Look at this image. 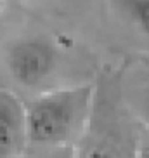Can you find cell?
I'll return each mask as SVG.
<instances>
[{
    "label": "cell",
    "mask_w": 149,
    "mask_h": 158,
    "mask_svg": "<svg viewBox=\"0 0 149 158\" xmlns=\"http://www.w3.org/2000/svg\"><path fill=\"white\" fill-rule=\"evenodd\" d=\"M28 141L26 104L12 90L0 87V158H18Z\"/></svg>",
    "instance_id": "cell-3"
},
{
    "label": "cell",
    "mask_w": 149,
    "mask_h": 158,
    "mask_svg": "<svg viewBox=\"0 0 149 158\" xmlns=\"http://www.w3.org/2000/svg\"><path fill=\"white\" fill-rule=\"evenodd\" d=\"M142 113H144V118H146V122L149 123V98L146 99V102H144V111H142Z\"/></svg>",
    "instance_id": "cell-8"
},
{
    "label": "cell",
    "mask_w": 149,
    "mask_h": 158,
    "mask_svg": "<svg viewBox=\"0 0 149 158\" xmlns=\"http://www.w3.org/2000/svg\"><path fill=\"white\" fill-rule=\"evenodd\" d=\"M47 158H74L73 146H62V148H54V153Z\"/></svg>",
    "instance_id": "cell-6"
},
{
    "label": "cell",
    "mask_w": 149,
    "mask_h": 158,
    "mask_svg": "<svg viewBox=\"0 0 149 158\" xmlns=\"http://www.w3.org/2000/svg\"><path fill=\"white\" fill-rule=\"evenodd\" d=\"M0 9H2V0H0Z\"/></svg>",
    "instance_id": "cell-9"
},
{
    "label": "cell",
    "mask_w": 149,
    "mask_h": 158,
    "mask_svg": "<svg viewBox=\"0 0 149 158\" xmlns=\"http://www.w3.org/2000/svg\"><path fill=\"white\" fill-rule=\"evenodd\" d=\"M118 12L149 42V0H115Z\"/></svg>",
    "instance_id": "cell-4"
},
{
    "label": "cell",
    "mask_w": 149,
    "mask_h": 158,
    "mask_svg": "<svg viewBox=\"0 0 149 158\" xmlns=\"http://www.w3.org/2000/svg\"><path fill=\"white\" fill-rule=\"evenodd\" d=\"M74 158H118V156L106 144L92 143V144H87L85 148H82L78 153L74 151Z\"/></svg>",
    "instance_id": "cell-5"
},
{
    "label": "cell",
    "mask_w": 149,
    "mask_h": 158,
    "mask_svg": "<svg viewBox=\"0 0 149 158\" xmlns=\"http://www.w3.org/2000/svg\"><path fill=\"white\" fill-rule=\"evenodd\" d=\"M135 158H149V144H140L135 149Z\"/></svg>",
    "instance_id": "cell-7"
},
{
    "label": "cell",
    "mask_w": 149,
    "mask_h": 158,
    "mask_svg": "<svg viewBox=\"0 0 149 158\" xmlns=\"http://www.w3.org/2000/svg\"><path fill=\"white\" fill-rule=\"evenodd\" d=\"M57 52L50 42L42 38L19 40L9 49L7 68L12 78L23 87L42 85L56 70Z\"/></svg>",
    "instance_id": "cell-2"
},
{
    "label": "cell",
    "mask_w": 149,
    "mask_h": 158,
    "mask_svg": "<svg viewBox=\"0 0 149 158\" xmlns=\"http://www.w3.org/2000/svg\"><path fill=\"white\" fill-rule=\"evenodd\" d=\"M92 85H74L42 92L26 104L28 141L43 148L71 146L89 122Z\"/></svg>",
    "instance_id": "cell-1"
}]
</instances>
